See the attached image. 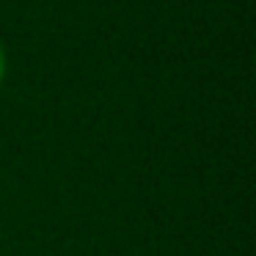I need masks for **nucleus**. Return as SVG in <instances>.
Masks as SVG:
<instances>
[{
  "label": "nucleus",
  "mask_w": 256,
  "mask_h": 256,
  "mask_svg": "<svg viewBox=\"0 0 256 256\" xmlns=\"http://www.w3.org/2000/svg\"><path fill=\"white\" fill-rule=\"evenodd\" d=\"M6 72H8V58H6V47H3V42H0V86H3V80H6Z\"/></svg>",
  "instance_id": "obj_1"
}]
</instances>
